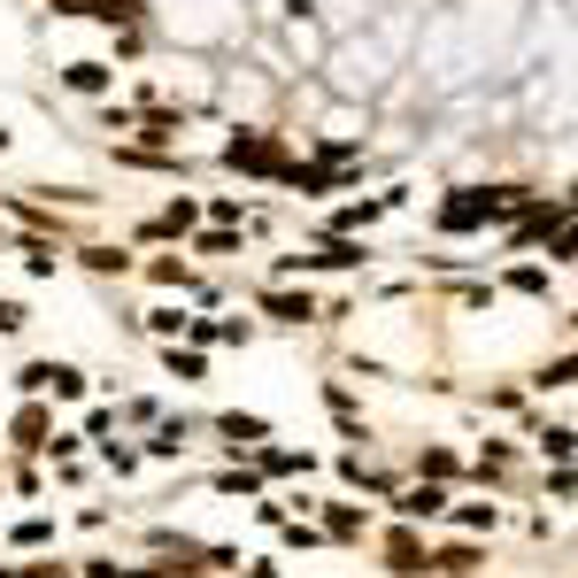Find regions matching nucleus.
<instances>
[{
  "label": "nucleus",
  "mask_w": 578,
  "mask_h": 578,
  "mask_svg": "<svg viewBox=\"0 0 578 578\" xmlns=\"http://www.w3.org/2000/svg\"><path fill=\"white\" fill-rule=\"evenodd\" d=\"M540 455L564 463V455H571V425H540Z\"/></svg>",
  "instance_id": "9d476101"
},
{
  "label": "nucleus",
  "mask_w": 578,
  "mask_h": 578,
  "mask_svg": "<svg viewBox=\"0 0 578 578\" xmlns=\"http://www.w3.org/2000/svg\"><path fill=\"white\" fill-rule=\"evenodd\" d=\"M263 308H271L278 324H308V316H316V301H308V293H271Z\"/></svg>",
  "instance_id": "423d86ee"
},
{
  "label": "nucleus",
  "mask_w": 578,
  "mask_h": 578,
  "mask_svg": "<svg viewBox=\"0 0 578 578\" xmlns=\"http://www.w3.org/2000/svg\"><path fill=\"white\" fill-rule=\"evenodd\" d=\"M93 578H154V571H109V564H93Z\"/></svg>",
  "instance_id": "4468645a"
},
{
  "label": "nucleus",
  "mask_w": 578,
  "mask_h": 578,
  "mask_svg": "<svg viewBox=\"0 0 578 578\" xmlns=\"http://www.w3.org/2000/svg\"><path fill=\"white\" fill-rule=\"evenodd\" d=\"M0 146H8V132H0Z\"/></svg>",
  "instance_id": "dca6fc26"
},
{
  "label": "nucleus",
  "mask_w": 578,
  "mask_h": 578,
  "mask_svg": "<svg viewBox=\"0 0 578 578\" xmlns=\"http://www.w3.org/2000/svg\"><path fill=\"white\" fill-rule=\"evenodd\" d=\"M54 394L78 402V394H85V371H78V363H54Z\"/></svg>",
  "instance_id": "6e6552de"
},
{
  "label": "nucleus",
  "mask_w": 578,
  "mask_h": 578,
  "mask_svg": "<svg viewBox=\"0 0 578 578\" xmlns=\"http://www.w3.org/2000/svg\"><path fill=\"white\" fill-rule=\"evenodd\" d=\"M394 509H402V517H439L447 494H439V486H409V494H394Z\"/></svg>",
  "instance_id": "20e7f679"
},
{
  "label": "nucleus",
  "mask_w": 578,
  "mask_h": 578,
  "mask_svg": "<svg viewBox=\"0 0 578 578\" xmlns=\"http://www.w3.org/2000/svg\"><path fill=\"white\" fill-rule=\"evenodd\" d=\"M417 470H425V478H455V455H447V447H425Z\"/></svg>",
  "instance_id": "9b49d317"
},
{
  "label": "nucleus",
  "mask_w": 578,
  "mask_h": 578,
  "mask_svg": "<svg viewBox=\"0 0 578 578\" xmlns=\"http://www.w3.org/2000/svg\"><path fill=\"white\" fill-rule=\"evenodd\" d=\"M31 578H62V571H31Z\"/></svg>",
  "instance_id": "2eb2a0df"
},
{
  "label": "nucleus",
  "mask_w": 578,
  "mask_h": 578,
  "mask_svg": "<svg viewBox=\"0 0 578 578\" xmlns=\"http://www.w3.org/2000/svg\"><path fill=\"white\" fill-rule=\"evenodd\" d=\"M185 324H193V316H178V308H146V332H162V339L185 332Z\"/></svg>",
  "instance_id": "f8f14e48"
},
{
  "label": "nucleus",
  "mask_w": 578,
  "mask_h": 578,
  "mask_svg": "<svg viewBox=\"0 0 578 578\" xmlns=\"http://www.w3.org/2000/svg\"><path fill=\"white\" fill-rule=\"evenodd\" d=\"M386 571L417 578V571H425V548H417V540H409V533H394V540H386Z\"/></svg>",
  "instance_id": "7ed1b4c3"
},
{
  "label": "nucleus",
  "mask_w": 578,
  "mask_h": 578,
  "mask_svg": "<svg viewBox=\"0 0 578 578\" xmlns=\"http://www.w3.org/2000/svg\"><path fill=\"white\" fill-rule=\"evenodd\" d=\"M47 425H54L47 409H23V417H16V439H23V447H47Z\"/></svg>",
  "instance_id": "0eeeda50"
},
{
  "label": "nucleus",
  "mask_w": 578,
  "mask_h": 578,
  "mask_svg": "<svg viewBox=\"0 0 578 578\" xmlns=\"http://www.w3.org/2000/svg\"><path fill=\"white\" fill-rule=\"evenodd\" d=\"M23 324H31V308L23 301H0V332H23Z\"/></svg>",
  "instance_id": "ddd939ff"
},
{
  "label": "nucleus",
  "mask_w": 578,
  "mask_h": 578,
  "mask_svg": "<svg viewBox=\"0 0 578 578\" xmlns=\"http://www.w3.org/2000/svg\"><path fill=\"white\" fill-rule=\"evenodd\" d=\"M62 85H70V93H109V62H70Z\"/></svg>",
  "instance_id": "39448f33"
},
{
  "label": "nucleus",
  "mask_w": 578,
  "mask_h": 578,
  "mask_svg": "<svg viewBox=\"0 0 578 578\" xmlns=\"http://www.w3.org/2000/svg\"><path fill=\"white\" fill-rule=\"evenodd\" d=\"M54 540V517H31V525H16V548H47Z\"/></svg>",
  "instance_id": "1a4fd4ad"
},
{
  "label": "nucleus",
  "mask_w": 578,
  "mask_h": 578,
  "mask_svg": "<svg viewBox=\"0 0 578 578\" xmlns=\"http://www.w3.org/2000/svg\"><path fill=\"white\" fill-rule=\"evenodd\" d=\"M216 433H224V447L240 455V447H255V439H271V425H263V417H240V409H232V417H216Z\"/></svg>",
  "instance_id": "f03ea898"
},
{
  "label": "nucleus",
  "mask_w": 578,
  "mask_h": 578,
  "mask_svg": "<svg viewBox=\"0 0 578 578\" xmlns=\"http://www.w3.org/2000/svg\"><path fill=\"white\" fill-rule=\"evenodd\" d=\"M224 162H232V170H263V178H286V146L271 140V132H240V140L224 146Z\"/></svg>",
  "instance_id": "f257e3e1"
}]
</instances>
